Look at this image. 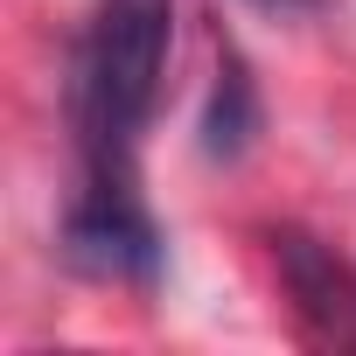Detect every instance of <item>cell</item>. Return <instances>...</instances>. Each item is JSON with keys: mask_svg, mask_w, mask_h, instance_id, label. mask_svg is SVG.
Masks as SVG:
<instances>
[{"mask_svg": "<svg viewBox=\"0 0 356 356\" xmlns=\"http://www.w3.org/2000/svg\"><path fill=\"white\" fill-rule=\"evenodd\" d=\"M175 49V0H98L70 56L77 196L63 210V252L91 280L154 286L161 231L140 203V140L154 126Z\"/></svg>", "mask_w": 356, "mask_h": 356, "instance_id": "cell-1", "label": "cell"}, {"mask_svg": "<svg viewBox=\"0 0 356 356\" xmlns=\"http://www.w3.org/2000/svg\"><path fill=\"white\" fill-rule=\"evenodd\" d=\"M273 252H280V273H286V293H293V307L307 314V328L314 335H328V342H356V273L335 259V252H321L314 238H273Z\"/></svg>", "mask_w": 356, "mask_h": 356, "instance_id": "cell-2", "label": "cell"}, {"mask_svg": "<svg viewBox=\"0 0 356 356\" xmlns=\"http://www.w3.org/2000/svg\"><path fill=\"white\" fill-rule=\"evenodd\" d=\"M252 133H259V91H252L245 63L224 56V63H217L210 112H203V147H210V161H238V154L252 147Z\"/></svg>", "mask_w": 356, "mask_h": 356, "instance_id": "cell-3", "label": "cell"}, {"mask_svg": "<svg viewBox=\"0 0 356 356\" xmlns=\"http://www.w3.org/2000/svg\"><path fill=\"white\" fill-rule=\"evenodd\" d=\"M252 8H266V15H314L321 0H252Z\"/></svg>", "mask_w": 356, "mask_h": 356, "instance_id": "cell-4", "label": "cell"}]
</instances>
